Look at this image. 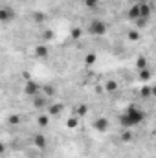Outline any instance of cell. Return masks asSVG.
<instances>
[{
	"label": "cell",
	"instance_id": "cell-1",
	"mask_svg": "<svg viewBox=\"0 0 156 158\" xmlns=\"http://www.w3.org/2000/svg\"><path fill=\"white\" fill-rule=\"evenodd\" d=\"M142 121H143V110L138 105H129L123 110V114L119 116V123L123 129H132Z\"/></svg>",
	"mask_w": 156,
	"mask_h": 158
},
{
	"label": "cell",
	"instance_id": "cell-2",
	"mask_svg": "<svg viewBox=\"0 0 156 158\" xmlns=\"http://www.w3.org/2000/svg\"><path fill=\"white\" fill-rule=\"evenodd\" d=\"M86 31H88L90 35H97V37H101V35H105V33L109 31V24H107L105 20H101V19H92V20L88 22Z\"/></svg>",
	"mask_w": 156,
	"mask_h": 158
},
{
	"label": "cell",
	"instance_id": "cell-3",
	"mask_svg": "<svg viewBox=\"0 0 156 158\" xmlns=\"http://www.w3.org/2000/svg\"><path fill=\"white\" fill-rule=\"evenodd\" d=\"M15 19H17L15 7H11V6H0V22L2 24H7V22H11Z\"/></svg>",
	"mask_w": 156,
	"mask_h": 158
},
{
	"label": "cell",
	"instance_id": "cell-4",
	"mask_svg": "<svg viewBox=\"0 0 156 158\" xmlns=\"http://www.w3.org/2000/svg\"><path fill=\"white\" fill-rule=\"evenodd\" d=\"M24 94H26V96H30V98L39 96V94H40L39 83H37L35 79H26V83H24Z\"/></svg>",
	"mask_w": 156,
	"mask_h": 158
},
{
	"label": "cell",
	"instance_id": "cell-5",
	"mask_svg": "<svg viewBox=\"0 0 156 158\" xmlns=\"http://www.w3.org/2000/svg\"><path fill=\"white\" fill-rule=\"evenodd\" d=\"M94 127L97 129V132H107V131L110 129V123H109V119H105V118H99V119H96V123H94Z\"/></svg>",
	"mask_w": 156,
	"mask_h": 158
},
{
	"label": "cell",
	"instance_id": "cell-6",
	"mask_svg": "<svg viewBox=\"0 0 156 158\" xmlns=\"http://www.w3.org/2000/svg\"><path fill=\"white\" fill-rule=\"evenodd\" d=\"M33 142H35V145L39 147L40 151H42V149L46 147V138H44L42 134H39V136H35V140H33Z\"/></svg>",
	"mask_w": 156,
	"mask_h": 158
},
{
	"label": "cell",
	"instance_id": "cell-7",
	"mask_svg": "<svg viewBox=\"0 0 156 158\" xmlns=\"http://www.w3.org/2000/svg\"><path fill=\"white\" fill-rule=\"evenodd\" d=\"M35 55H37V57H40V59L48 57V48H46V46H37V50H35Z\"/></svg>",
	"mask_w": 156,
	"mask_h": 158
},
{
	"label": "cell",
	"instance_id": "cell-8",
	"mask_svg": "<svg viewBox=\"0 0 156 158\" xmlns=\"http://www.w3.org/2000/svg\"><path fill=\"white\" fill-rule=\"evenodd\" d=\"M83 4L88 7V9H96L99 6V0H83Z\"/></svg>",
	"mask_w": 156,
	"mask_h": 158
},
{
	"label": "cell",
	"instance_id": "cell-9",
	"mask_svg": "<svg viewBox=\"0 0 156 158\" xmlns=\"http://www.w3.org/2000/svg\"><path fill=\"white\" fill-rule=\"evenodd\" d=\"M96 61H97V55H96V53H88V55H86V61H84V63H86V64H94Z\"/></svg>",
	"mask_w": 156,
	"mask_h": 158
}]
</instances>
